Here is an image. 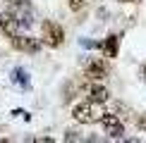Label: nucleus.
Here are the masks:
<instances>
[{"label":"nucleus","mask_w":146,"mask_h":143,"mask_svg":"<svg viewBox=\"0 0 146 143\" xmlns=\"http://www.w3.org/2000/svg\"><path fill=\"white\" fill-rule=\"evenodd\" d=\"M19 26H22V22L17 19V14L15 12H3L0 14V31H3L7 38H15L17 33H19Z\"/></svg>","instance_id":"39448f33"},{"label":"nucleus","mask_w":146,"mask_h":143,"mask_svg":"<svg viewBox=\"0 0 146 143\" xmlns=\"http://www.w3.org/2000/svg\"><path fill=\"white\" fill-rule=\"evenodd\" d=\"M12 83L15 86H19V88H29L31 86V81H29V72L27 69H22V67H17V69H12Z\"/></svg>","instance_id":"6e6552de"},{"label":"nucleus","mask_w":146,"mask_h":143,"mask_svg":"<svg viewBox=\"0 0 146 143\" xmlns=\"http://www.w3.org/2000/svg\"><path fill=\"white\" fill-rule=\"evenodd\" d=\"M65 138H67V141H79L82 136H79V134H74V131H67V136H65Z\"/></svg>","instance_id":"9b49d317"},{"label":"nucleus","mask_w":146,"mask_h":143,"mask_svg":"<svg viewBox=\"0 0 146 143\" xmlns=\"http://www.w3.org/2000/svg\"><path fill=\"white\" fill-rule=\"evenodd\" d=\"M117 48H120V36L117 33H110L101 43V50H103V55H106V57H117Z\"/></svg>","instance_id":"0eeeda50"},{"label":"nucleus","mask_w":146,"mask_h":143,"mask_svg":"<svg viewBox=\"0 0 146 143\" xmlns=\"http://www.w3.org/2000/svg\"><path fill=\"white\" fill-rule=\"evenodd\" d=\"M120 3H141V0H120Z\"/></svg>","instance_id":"ddd939ff"},{"label":"nucleus","mask_w":146,"mask_h":143,"mask_svg":"<svg viewBox=\"0 0 146 143\" xmlns=\"http://www.w3.org/2000/svg\"><path fill=\"white\" fill-rule=\"evenodd\" d=\"M101 127H103V131H106L110 138H122V134H125V124L120 122L117 115H110V112H106V115H103Z\"/></svg>","instance_id":"7ed1b4c3"},{"label":"nucleus","mask_w":146,"mask_h":143,"mask_svg":"<svg viewBox=\"0 0 146 143\" xmlns=\"http://www.w3.org/2000/svg\"><path fill=\"white\" fill-rule=\"evenodd\" d=\"M41 41H43V45H48V48L62 45V41H65L62 26H60L58 22H53V19H46L41 24Z\"/></svg>","instance_id":"f03ea898"},{"label":"nucleus","mask_w":146,"mask_h":143,"mask_svg":"<svg viewBox=\"0 0 146 143\" xmlns=\"http://www.w3.org/2000/svg\"><path fill=\"white\" fill-rule=\"evenodd\" d=\"M84 3H86V0H67V5H70L72 12H79V10L84 7Z\"/></svg>","instance_id":"9d476101"},{"label":"nucleus","mask_w":146,"mask_h":143,"mask_svg":"<svg viewBox=\"0 0 146 143\" xmlns=\"http://www.w3.org/2000/svg\"><path fill=\"white\" fill-rule=\"evenodd\" d=\"M139 129H141V131H144V129H146V117H144V119H141V122H139Z\"/></svg>","instance_id":"f8f14e48"},{"label":"nucleus","mask_w":146,"mask_h":143,"mask_svg":"<svg viewBox=\"0 0 146 143\" xmlns=\"http://www.w3.org/2000/svg\"><path fill=\"white\" fill-rule=\"evenodd\" d=\"M41 45H43V41H41V38H31V36L17 33L15 38H12V48L19 50V52H38Z\"/></svg>","instance_id":"20e7f679"},{"label":"nucleus","mask_w":146,"mask_h":143,"mask_svg":"<svg viewBox=\"0 0 146 143\" xmlns=\"http://www.w3.org/2000/svg\"><path fill=\"white\" fill-rule=\"evenodd\" d=\"M86 93H89V98H91V100H98V103H106V100L110 98L108 88H106V86H101V83H94V86H89V88H86Z\"/></svg>","instance_id":"1a4fd4ad"},{"label":"nucleus","mask_w":146,"mask_h":143,"mask_svg":"<svg viewBox=\"0 0 146 143\" xmlns=\"http://www.w3.org/2000/svg\"><path fill=\"white\" fill-rule=\"evenodd\" d=\"M141 74H144V79H146V67H144V69H141Z\"/></svg>","instance_id":"4468645a"},{"label":"nucleus","mask_w":146,"mask_h":143,"mask_svg":"<svg viewBox=\"0 0 146 143\" xmlns=\"http://www.w3.org/2000/svg\"><path fill=\"white\" fill-rule=\"evenodd\" d=\"M86 76L91 81H103L108 76V67L101 62V60H91L89 67H86Z\"/></svg>","instance_id":"423d86ee"},{"label":"nucleus","mask_w":146,"mask_h":143,"mask_svg":"<svg viewBox=\"0 0 146 143\" xmlns=\"http://www.w3.org/2000/svg\"><path fill=\"white\" fill-rule=\"evenodd\" d=\"M103 115H106V110H103V105L98 100H82L79 105H74V110H72V117L77 119L79 124H96L101 122Z\"/></svg>","instance_id":"f257e3e1"}]
</instances>
